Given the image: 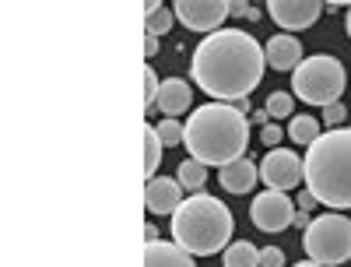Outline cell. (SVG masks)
<instances>
[{
  "label": "cell",
  "mask_w": 351,
  "mask_h": 267,
  "mask_svg": "<svg viewBox=\"0 0 351 267\" xmlns=\"http://www.w3.org/2000/svg\"><path fill=\"white\" fill-rule=\"evenodd\" d=\"M263 67H267L263 46L239 28H218L215 36L197 43L190 60L193 84L204 95L221 102L250 99V92L263 78Z\"/></svg>",
  "instance_id": "6da1fadb"
},
{
  "label": "cell",
  "mask_w": 351,
  "mask_h": 267,
  "mask_svg": "<svg viewBox=\"0 0 351 267\" xmlns=\"http://www.w3.org/2000/svg\"><path fill=\"white\" fill-rule=\"evenodd\" d=\"M186 152L190 159L204 162V165H228L236 159H246L250 148V116L239 113L232 102H208L190 113L186 120Z\"/></svg>",
  "instance_id": "7a4b0ae2"
},
{
  "label": "cell",
  "mask_w": 351,
  "mask_h": 267,
  "mask_svg": "<svg viewBox=\"0 0 351 267\" xmlns=\"http://www.w3.org/2000/svg\"><path fill=\"white\" fill-rule=\"evenodd\" d=\"M306 190L330 211L351 207V127L319 134L302 155Z\"/></svg>",
  "instance_id": "3957f363"
},
{
  "label": "cell",
  "mask_w": 351,
  "mask_h": 267,
  "mask_svg": "<svg viewBox=\"0 0 351 267\" xmlns=\"http://www.w3.org/2000/svg\"><path fill=\"white\" fill-rule=\"evenodd\" d=\"M232 211L211 194H190L172 215V243L193 257H215L232 246Z\"/></svg>",
  "instance_id": "277c9868"
},
{
  "label": "cell",
  "mask_w": 351,
  "mask_h": 267,
  "mask_svg": "<svg viewBox=\"0 0 351 267\" xmlns=\"http://www.w3.org/2000/svg\"><path fill=\"white\" fill-rule=\"evenodd\" d=\"M344 84H348L344 64L337 60V56L316 53V56H306V60L295 67V74H291V95L309 102V106L327 109L344 95Z\"/></svg>",
  "instance_id": "5b68a950"
},
{
  "label": "cell",
  "mask_w": 351,
  "mask_h": 267,
  "mask_svg": "<svg viewBox=\"0 0 351 267\" xmlns=\"http://www.w3.org/2000/svg\"><path fill=\"white\" fill-rule=\"evenodd\" d=\"M306 257L324 264V267H337L351 260V218L341 211H327L309 222L306 229Z\"/></svg>",
  "instance_id": "8992f818"
},
{
  "label": "cell",
  "mask_w": 351,
  "mask_h": 267,
  "mask_svg": "<svg viewBox=\"0 0 351 267\" xmlns=\"http://www.w3.org/2000/svg\"><path fill=\"white\" fill-rule=\"evenodd\" d=\"M295 211L299 207L291 204V197L285 190H263V194L253 197L250 218L260 232H285L291 222H295Z\"/></svg>",
  "instance_id": "52a82bcc"
},
{
  "label": "cell",
  "mask_w": 351,
  "mask_h": 267,
  "mask_svg": "<svg viewBox=\"0 0 351 267\" xmlns=\"http://www.w3.org/2000/svg\"><path fill=\"white\" fill-rule=\"evenodd\" d=\"M172 11L190 28V32H208V36H215L218 25L225 18H232V4H228V0H176Z\"/></svg>",
  "instance_id": "ba28073f"
},
{
  "label": "cell",
  "mask_w": 351,
  "mask_h": 267,
  "mask_svg": "<svg viewBox=\"0 0 351 267\" xmlns=\"http://www.w3.org/2000/svg\"><path fill=\"white\" fill-rule=\"evenodd\" d=\"M302 159L288 148H271L260 162V183H267V190H291L302 183Z\"/></svg>",
  "instance_id": "9c48e42d"
},
{
  "label": "cell",
  "mask_w": 351,
  "mask_h": 267,
  "mask_svg": "<svg viewBox=\"0 0 351 267\" xmlns=\"http://www.w3.org/2000/svg\"><path fill=\"white\" fill-rule=\"evenodd\" d=\"M267 14L281 28H288V32H302V28H313L319 21L324 4H319V0H271Z\"/></svg>",
  "instance_id": "30bf717a"
},
{
  "label": "cell",
  "mask_w": 351,
  "mask_h": 267,
  "mask_svg": "<svg viewBox=\"0 0 351 267\" xmlns=\"http://www.w3.org/2000/svg\"><path fill=\"white\" fill-rule=\"evenodd\" d=\"M183 204V187L180 180H169V176H155V180L144 183V207L148 215H176Z\"/></svg>",
  "instance_id": "8fae6325"
},
{
  "label": "cell",
  "mask_w": 351,
  "mask_h": 267,
  "mask_svg": "<svg viewBox=\"0 0 351 267\" xmlns=\"http://www.w3.org/2000/svg\"><path fill=\"white\" fill-rule=\"evenodd\" d=\"M263 56H267V64L274 71H291L295 74V67L302 64V43L295 36H288V32L271 36L267 43H263Z\"/></svg>",
  "instance_id": "7c38bea8"
},
{
  "label": "cell",
  "mask_w": 351,
  "mask_h": 267,
  "mask_svg": "<svg viewBox=\"0 0 351 267\" xmlns=\"http://www.w3.org/2000/svg\"><path fill=\"white\" fill-rule=\"evenodd\" d=\"M218 183H221L228 194L246 197V194L260 183V165H253L250 159H236V162H228V165L218 169Z\"/></svg>",
  "instance_id": "4fadbf2b"
},
{
  "label": "cell",
  "mask_w": 351,
  "mask_h": 267,
  "mask_svg": "<svg viewBox=\"0 0 351 267\" xmlns=\"http://www.w3.org/2000/svg\"><path fill=\"white\" fill-rule=\"evenodd\" d=\"M144 267H197L180 243H144Z\"/></svg>",
  "instance_id": "5bb4252c"
},
{
  "label": "cell",
  "mask_w": 351,
  "mask_h": 267,
  "mask_svg": "<svg viewBox=\"0 0 351 267\" xmlns=\"http://www.w3.org/2000/svg\"><path fill=\"white\" fill-rule=\"evenodd\" d=\"M190 84L183 81V78H165L162 81V92H158V106H162V113L169 116V120H176L180 113H186L190 109Z\"/></svg>",
  "instance_id": "9a60e30c"
},
{
  "label": "cell",
  "mask_w": 351,
  "mask_h": 267,
  "mask_svg": "<svg viewBox=\"0 0 351 267\" xmlns=\"http://www.w3.org/2000/svg\"><path fill=\"white\" fill-rule=\"evenodd\" d=\"M176 180H180V187L190 190V194H204V183H208V165L197 162V159H183Z\"/></svg>",
  "instance_id": "2e32d148"
},
{
  "label": "cell",
  "mask_w": 351,
  "mask_h": 267,
  "mask_svg": "<svg viewBox=\"0 0 351 267\" xmlns=\"http://www.w3.org/2000/svg\"><path fill=\"white\" fill-rule=\"evenodd\" d=\"M162 137H158V127H144V176L155 180L158 176V165H162Z\"/></svg>",
  "instance_id": "e0dca14e"
},
{
  "label": "cell",
  "mask_w": 351,
  "mask_h": 267,
  "mask_svg": "<svg viewBox=\"0 0 351 267\" xmlns=\"http://www.w3.org/2000/svg\"><path fill=\"white\" fill-rule=\"evenodd\" d=\"M148 14H144V28H148V36H165L169 28H172V21H176V11H169L165 4H158V0H152L148 8H144Z\"/></svg>",
  "instance_id": "ac0fdd59"
},
{
  "label": "cell",
  "mask_w": 351,
  "mask_h": 267,
  "mask_svg": "<svg viewBox=\"0 0 351 267\" xmlns=\"http://www.w3.org/2000/svg\"><path fill=\"white\" fill-rule=\"evenodd\" d=\"M221 264H225V267H260V250H256L253 243L239 240V243H232V246L221 253Z\"/></svg>",
  "instance_id": "d6986e66"
},
{
  "label": "cell",
  "mask_w": 351,
  "mask_h": 267,
  "mask_svg": "<svg viewBox=\"0 0 351 267\" xmlns=\"http://www.w3.org/2000/svg\"><path fill=\"white\" fill-rule=\"evenodd\" d=\"M288 137L295 141V144H313L319 137V120H313V116H291V124H288Z\"/></svg>",
  "instance_id": "ffe728a7"
},
{
  "label": "cell",
  "mask_w": 351,
  "mask_h": 267,
  "mask_svg": "<svg viewBox=\"0 0 351 267\" xmlns=\"http://www.w3.org/2000/svg\"><path fill=\"white\" fill-rule=\"evenodd\" d=\"M267 113H271V120H291V116H295V95L291 92H271Z\"/></svg>",
  "instance_id": "44dd1931"
},
{
  "label": "cell",
  "mask_w": 351,
  "mask_h": 267,
  "mask_svg": "<svg viewBox=\"0 0 351 267\" xmlns=\"http://www.w3.org/2000/svg\"><path fill=\"white\" fill-rule=\"evenodd\" d=\"M158 137H162V144L165 148H176V144H183V137H186V124H180V120H165L158 124Z\"/></svg>",
  "instance_id": "7402d4cb"
},
{
  "label": "cell",
  "mask_w": 351,
  "mask_h": 267,
  "mask_svg": "<svg viewBox=\"0 0 351 267\" xmlns=\"http://www.w3.org/2000/svg\"><path fill=\"white\" fill-rule=\"evenodd\" d=\"M158 92H162L158 74H155L152 67H144V109H148V113L158 106Z\"/></svg>",
  "instance_id": "603a6c76"
},
{
  "label": "cell",
  "mask_w": 351,
  "mask_h": 267,
  "mask_svg": "<svg viewBox=\"0 0 351 267\" xmlns=\"http://www.w3.org/2000/svg\"><path fill=\"white\" fill-rule=\"evenodd\" d=\"M344 120H348V109H344L341 102H334V106H327V109H324V124H327V127H334V130H337Z\"/></svg>",
  "instance_id": "cb8c5ba5"
},
{
  "label": "cell",
  "mask_w": 351,
  "mask_h": 267,
  "mask_svg": "<svg viewBox=\"0 0 351 267\" xmlns=\"http://www.w3.org/2000/svg\"><path fill=\"white\" fill-rule=\"evenodd\" d=\"M232 18H246V21H256V18H263V14H260V8L246 4V0H232Z\"/></svg>",
  "instance_id": "d4e9b609"
},
{
  "label": "cell",
  "mask_w": 351,
  "mask_h": 267,
  "mask_svg": "<svg viewBox=\"0 0 351 267\" xmlns=\"http://www.w3.org/2000/svg\"><path fill=\"white\" fill-rule=\"evenodd\" d=\"M260 267H285V253L278 246H263L260 250Z\"/></svg>",
  "instance_id": "484cf974"
},
{
  "label": "cell",
  "mask_w": 351,
  "mask_h": 267,
  "mask_svg": "<svg viewBox=\"0 0 351 267\" xmlns=\"http://www.w3.org/2000/svg\"><path fill=\"white\" fill-rule=\"evenodd\" d=\"M281 137H285V130H281L278 124H267V127L260 130V141L267 144V148H278V141H281Z\"/></svg>",
  "instance_id": "4316f807"
},
{
  "label": "cell",
  "mask_w": 351,
  "mask_h": 267,
  "mask_svg": "<svg viewBox=\"0 0 351 267\" xmlns=\"http://www.w3.org/2000/svg\"><path fill=\"white\" fill-rule=\"evenodd\" d=\"M316 204H319V200H316L309 190H302V197H299V204H295V207H299V211H313Z\"/></svg>",
  "instance_id": "83f0119b"
},
{
  "label": "cell",
  "mask_w": 351,
  "mask_h": 267,
  "mask_svg": "<svg viewBox=\"0 0 351 267\" xmlns=\"http://www.w3.org/2000/svg\"><path fill=\"white\" fill-rule=\"evenodd\" d=\"M250 124H256V127H267V124H271V113H267V109H256V113H250Z\"/></svg>",
  "instance_id": "f1b7e54d"
},
{
  "label": "cell",
  "mask_w": 351,
  "mask_h": 267,
  "mask_svg": "<svg viewBox=\"0 0 351 267\" xmlns=\"http://www.w3.org/2000/svg\"><path fill=\"white\" fill-rule=\"evenodd\" d=\"M158 53V39L155 36H144V56H155Z\"/></svg>",
  "instance_id": "f546056e"
},
{
  "label": "cell",
  "mask_w": 351,
  "mask_h": 267,
  "mask_svg": "<svg viewBox=\"0 0 351 267\" xmlns=\"http://www.w3.org/2000/svg\"><path fill=\"white\" fill-rule=\"evenodd\" d=\"M309 211H295V222H291V225H299V229H309Z\"/></svg>",
  "instance_id": "4dcf8cb0"
},
{
  "label": "cell",
  "mask_w": 351,
  "mask_h": 267,
  "mask_svg": "<svg viewBox=\"0 0 351 267\" xmlns=\"http://www.w3.org/2000/svg\"><path fill=\"white\" fill-rule=\"evenodd\" d=\"M144 243H158V229H155V225L144 229Z\"/></svg>",
  "instance_id": "1f68e13d"
},
{
  "label": "cell",
  "mask_w": 351,
  "mask_h": 267,
  "mask_svg": "<svg viewBox=\"0 0 351 267\" xmlns=\"http://www.w3.org/2000/svg\"><path fill=\"white\" fill-rule=\"evenodd\" d=\"M232 106H236L239 113H250V99H239V102H232Z\"/></svg>",
  "instance_id": "d6a6232c"
},
{
  "label": "cell",
  "mask_w": 351,
  "mask_h": 267,
  "mask_svg": "<svg viewBox=\"0 0 351 267\" xmlns=\"http://www.w3.org/2000/svg\"><path fill=\"white\" fill-rule=\"evenodd\" d=\"M295 267H324V264H316V260H299Z\"/></svg>",
  "instance_id": "836d02e7"
},
{
  "label": "cell",
  "mask_w": 351,
  "mask_h": 267,
  "mask_svg": "<svg viewBox=\"0 0 351 267\" xmlns=\"http://www.w3.org/2000/svg\"><path fill=\"white\" fill-rule=\"evenodd\" d=\"M348 39H351V4H348Z\"/></svg>",
  "instance_id": "e575fe53"
}]
</instances>
